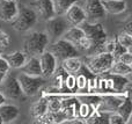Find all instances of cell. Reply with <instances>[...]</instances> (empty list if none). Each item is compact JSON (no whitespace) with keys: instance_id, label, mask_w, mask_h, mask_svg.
Listing matches in <instances>:
<instances>
[{"instance_id":"6da1fadb","label":"cell","mask_w":132,"mask_h":124,"mask_svg":"<svg viewBox=\"0 0 132 124\" xmlns=\"http://www.w3.org/2000/svg\"><path fill=\"white\" fill-rule=\"evenodd\" d=\"M80 27L85 31V35L87 36V38L90 41V49H89V52L87 53V56L102 52L104 43L108 39L107 32H105L103 26L98 22L85 21L80 24Z\"/></svg>"},{"instance_id":"7a4b0ae2","label":"cell","mask_w":132,"mask_h":124,"mask_svg":"<svg viewBox=\"0 0 132 124\" xmlns=\"http://www.w3.org/2000/svg\"><path fill=\"white\" fill-rule=\"evenodd\" d=\"M115 60L116 59L112 57L111 53L102 51L95 55L87 56L86 67L94 76H102L110 71Z\"/></svg>"},{"instance_id":"3957f363","label":"cell","mask_w":132,"mask_h":124,"mask_svg":"<svg viewBox=\"0 0 132 124\" xmlns=\"http://www.w3.org/2000/svg\"><path fill=\"white\" fill-rule=\"evenodd\" d=\"M49 43L50 37L45 31H32L30 35H28L24 42V52L30 57H38L42 52L46 50Z\"/></svg>"},{"instance_id":"277c9868","label":"cell","mask_w":132,"mask_h":124,"mask_svg":"<svg viewBox=\"0 0 132 124\" xmlns=\"http://www.w3.org/2000/svg\"><path fill=\"white\" fill-rule=\"evenodd\" d=\"M38 15L32 7L22 6L19 8L15 19L12 21V26L16 31H28L32 29L37 23Z\"/></svg>"},{"instance_id":"5b68a950","label":"cell","mask_w":132,"mask_h":124,"mask_svg":"<svg viewBox=\"0 0 132 124\" xmlns=\"http://www.w3.org/2000/svg\"><path fill=\"white\" fill-rule=\"evenodd\" d=\"M16 79L26 96L36 95L42 86L45 84V78H43L42 76H29L26 73H20L16 77Z\"/></svg>"},{"instance_id":"8992f818","label":"cell","mask_w":132,"mask_h":124,"mask_svg":"<svg viewBox=\"0 0 132 124\" xmlns=\"http://www.w3.org/2000/svg\"><path fill=\"white\" fill-rule=\"evenodd\" d=\"M71 27L68 21L64 15H55L53 18L46 21V34L50 38L58 39L63 36V34Z\"/></svg>"},{"instance_id":"52a82bcc","label":"cell","mask_w":132,"mask_h":124,"mask_svg":"<svg viewBox=\"0 0 132 124\" xmlns=\"http://www.w3.org/2000/svg\"><path fill=\"white\" fill-rule=\"evenodd\" d=\"M53 55L56 56L57 59H65L68 57H74V56H79L80 52L78 49L73 45L72 43L67 42L64 38H58L55 41V43L50 46V50Z\"/></svg>"},{"instance_id":"ba28073f","label":"cell","mask_w":132,"mask_h":124,"mask_svg":"<svg viewBox=\"0 0 132 124\" xmlns=\"http://www.w3.org/2000/svg\"><path fill=\"white\" fill-rule=\"evenodd\" d=\"M39 65H41V71H42V77L43 78H50L57 71V58L51 51L45 50L38 56Z\"/></svg>"},{"instance_id":"9c48e42d","label":"cell","mask_w":132,"mask_h":124,"mask_svg":"<svg viewBox=\"0 0 132 124\" xmlns=\"http://www.w3.org/2000/svg\"><path fill=\"white\" fill-rule=\"evenodd\" d=\"M1 85H2V93L5 94L6 97H9V99L13 100H24L27 97L23 94L16 77L6 76V78L2 81Z\"/></svg>"},{"instance_id":"30bf717a","label":"cell","mask_w":132,"mask_h":124,"mask_svg":"<svg viewBox=\"0 0 132 124\" xmlns=\"http://www.w3.org/2000/svg\"><path fill=\"white\" fill-rule=\"evenodd\" d=\"M82 8L86 13V20H88V22H97L101 19H104L107 14L102 7L101 0H85Z\"/></svg>"},{"instance_id":"8fae6325","label":"cell","mask_w":132,"mask_h":124,"mask_svg":"<svg viewBox=\"0 0 132 124\" xmlns=\"http://www.w3.org/2000/svg\"><path fill=\"white\" fill-rule=\"evenodd\" d=\"M108 89L114 90L115 93H123L130 92V80L124 76L109 73V76L105 78Z\"/></svg>"},{"instance_id":"7c38bea8","label":"cell","mask_w":132,"mask_h":124,"mask_svg":"<svg viewBox=\"0 0 132 124\" xmlns=\"http://www.w3.org/2000/svg\"><path fill=\"white\" fill-rule=\"evenodd\" d=\"M31 6L37 13V15H39L45 21L56 15L52 0H35L31 4Z\"/></svg>"},{"instance_id":"4fadbf2b","label":"cell","mask_w":132,"mask_h":124,"mask_svg":"<svg viewBox=\"0 0 132 124\" xmlns=\"http://www.w3.org/2000/svg\"><path fill=\"white\" fill-rule=\"evenodd\" d=\"M64 16L71 26H80L82 22L87 21L86 13H85L84 8H82L80 5H78L77 2L73 4L72 6L66 11Z\"/></svg>"},{"instance_id":"5bb4252c","label":"cell","mask_w":132,"mask_h":124,"mask_svg":"<svg viewBox=\"0 0 132 124\" xmlns=\"http://www.w3.org/2000/svg\"><path fill=\"white\" fill-rule=\"evenodd\" d=\"M19 7L15 1L0 0V21L12 22L18 14Z\"/></svg>"},{"instance_id":"9a60e30c","label":"cell","mask_w":132,"mask_h":124,"mask_svg":"<svg viewBox=\"0 0 132 124\" xmlns=\"http://www.w3.org/2000/svg\"><path fill=\"white\" fill-rule=\"evenodd\" d=\"M124 96H116V95H105L100 100L97 110L102 113H111L116 111L119 104L123 102Z\"/></svg>"},{"instance_id":"2e32d148","label":"cell","mask_w":132,"mask_h":124,"mask_svg":"<svg viewBox=\"0 0 132 124\" xmlns=\"http://www.w3.org/2000/svg\"><path fill=\"white\" fill-rule=\"evenodd\" d=\"M20 115V110L14 104H7L5 102L0 106V123L9 124L13 123Z\"/></svg>"},{"instance_id":"e0dca14e","label":"cell","mask_w":132,"mask_h":124,"mask_svg":"<svg viewBox=\"0 0 132 124\" xmlns=\"http://www.w3.org/2000/svg\"><path fill=\"white\" fill-rule=\"evenodd\" d=\"M101 4L105 13L112 14V15L124 13L128 8L126 0H101Z\"/></svg>"},{"instance_id":"ac0fdd59","label":"cell","mask_w":132,"mask_h":124,"mask_svg":"<svg viewBox=\"0 0 132 124\" xmlns=\"http://www.w3.org/2000/svg\"><path fill=\"white\" fill-rule=\"evenodd\" d=\"M4 57H5V59L8 62L11 69H21L28 59L27 53H26L24 51H20V50L14 51V52H11V53H7Z\"/></svg>"},{"instance_id":"d6986e66","label":"cell","mask_w":132,"mask_h":124,"mask_svg":"<svg viewBox=\"0 0 132 124\" xmlns=\"http://www.w3.org/2000/svg\"><path fill=\"white\" fill-rule=\"evenodd\" d=\"M85 36H86L85 31L82 30V28L80 27V26H71L64 34H63V36L60 37V38H64L67 42L72 43L74 46H77V44L79 43Z\"/></svg>"},{"instance_id":"ffe728a7","label":"cell","mask_w":132,"mask_h":124,"mask_svg":"<svg viewBox=\"0 0 132 124\" xmlns=\"http://www.w3.org/2000/svg\"><path fill=\"white\" fill-rule=\"evenodd\" d=\"M81 66H82V62L79 58V56L68 57L62 60V69L64 70L66 73H70V74L79 73Z\"/></svg>"},{"instance_id":"44dd1931","label":"cell","mask_w":132,"mask_h":124,"mask_svg":"<svg viewBox=\"0 0 132 124\" xmlns=\"http://www.w3.org/2000/svg\"><path fill=\"white\" fill-rule=\"evenodd\" d=\"M21 71H22V73L29 74V76H42L38 57L31 56L30 58H28L27 62L24 63V65L21 67Z\"/></svg>"},{"instance_id":"7402d4cb","label":"cell","mask_w":132,"mask_h":124,"mask_svg":"<svg viewBox=\"0 0 132 124\" xmlns=\"http://www.w3.org/2000/svg\"><path fill=\"white\" fill-rule=\"evenodd\" d=\"M46 111H48V97L45 95H43L38 101L32 104L31 109H30V113H31L32 117L35 120H37V118L42 117Z\"/></svg>"},{"instance_id":"603a6c76","label":"cell","mask_w":132,"mask_h":124,"mask_svg":"<svg viewBox=\"0 0 132 124\" xmlns=\"http://www.w3.org/2000/svg\"><path fill=\"white\" fill-rule=\"evenodd\" d=\"M117 113L123 117L124 122L129 123L132 116V106H131V100H130V93L126 94V97H124L123 102L119 104V107L117 108Z\"/></svg>"},{"instance_id":"cb8c5ba5","label":"cell","mask_w":132,"mask_h":124,"mask_svg":"<svg viewBox=\"0 0 132 124\" xmlns=\"http://www.w3.org/2000/svg\"><path fill=\"white\" fill-rule=\"evenodd\" d=\"M108 73L128 77L132 73V67L130 65H126V64H124V63L119 62V60H115V63L112 64L111 69H110V71L108 72Z\"/></svg>"},{"instance_id":"d4e9b609","label":"cell","mask_w":132,"mask_h":124,"mask_svg":"<svg viewBox=\"0 0 132 124\" xmlns=\"http://www.w3.org/2000/svg\"><path fill=\"white\" fill-rule=\"evenodd\" d=\"M56 15H64L68 8L79 0H52Z\"/></svg>"},{"instance_id":"484cf974","label":"cell","mask_w":132,"mask_h":124,"mask_svg":"<svg viewBox=\"0 0 132 124\" xmlns=\"http://www.w3.org/2000/svg\"><path fill=\"white\" fill-rule=\"evenodd\" d=\"M63 108V100L58 97H48V111L50 113H59Z\"/></svg>"},{"instance_id":"4316f807","label":"cell","mask_w":132,"mask_h":124,"mask_svg":"<svg viewBox=\"0 0 132 124\" xmlns=\"http://www.w3.org/2000/svg\"><path fill=\"white\" fill-rule=\"evenodd\" d=\"M116 41L118 42L122 46H124L128 51H131V45H132V36H131V34H129V32H126V31H124L123 30V31L118 35V37H117Z\"/></svg>"},{"instance_id":"83f0119b","label":"cell","mask_w":132,"mask_h":124,"mask_svg":"<svg viewBox=\"0 0 132 124\" xmlns=\"http://www.w3.org/2000/svg\"><path fill=\"white\" fill-rule=\"evenodd\" d=\"M90 104H88L87 102H84V103L80 104L79 109H78V114H79V117L82 118V120L86 121L87 118H88V116L90 115V113L93 111V109H92Z\"/></svg>"},{"instance_id":"f1b7e54d","label":"cell","mask_w":132,"mask_h":124,"mask_svg":"<svg viewBox=\"0 0 132 124\" xmlns=\"http://www.w3.org/2000/svg\"><path fill=\"white\" fill-rule=\"evenodd\" d=\"M108 123L110 124H125L123 117L119 115L117 111H111V113H108Z\"/></svg>"},{"instance_id":"f546056e","label":"cell","mask_w":132,"mask_h":124,"mask_svg":"<svg viewBox=\"0 0 132 124\" xmlns=\"http://www.w3.org/2000/svg\"><path fill=\"white\" fill-rule=\"evenodd\" d=\"M75 86H77L78 89L82 90L86 87H88V78H87L85 74L80 73L79 76L75 78Z\"/></svg>"},{"instance_id":"4dcf8cb0","label":"cell","mask_w":132,"mask_h":124,"mask_svg":"<svg viewBox=\"0 0 132 124\" xmlns=\"http://www.w3.org/2000/svg\"><path fill=\"white\" fill-rule=\"evenodd\" d=\"M11 43V37L6 31L0 29V49H5Z\"/></svg>"},{"instance_id":"1f68e13d","label":"cell","mask_w":132,"mask_h":124,"mask_svg":"<svg viewBox=\"0 0 132 124\" xmlns=\"http://www.w3.org/2000/svg\"><path fill=\"white\" fill-rule=\"evenodd\" d=\"M125 51H128L124 46H122L121 44L118 43V42H115V46H114V49H112V51H111V55H112V57L115 58V59H117V58L119 57V56L122 55V53H124Z\"/></svg>"},{"instance_id":"d6a6232c","label":"cell","mask_w":132,"mask_h":124,"mask_svg":"<svg viewBox=\"0 0 132 124\" xmlns=\"http://www.w3.org/2000/svg\"><path fill=\"white\" fill-rule=\"evenodd\" d=\"M64 84H65L66 87H67V89H70V90H73L74 88H77V86H75V77H74V74L67 73V77L65 78Z\"/></svg>"},{"instance_id":"836d02e7","label":"cell","mask_w":132,"mask_h":124,"mask_svg":"<svg viewBox=\"0 0 132 124\" xmlns=\"http://www.w3.org/2000/svg\"><path fill=\"white\" fill-rule=\"evenodd\" d=\"M116 60H119V62H122V63H124V64L130 65L131 66L132 65V53H131V51H125V52L122 53Z\"/></svg>"},{"instance_id":"e575fe53","label":"cell","mask_w":132,"mask_h":124,"mask_svg":"<svg viewBox=\"0 0 132 124\" xmlns=\"http://www.w3.org/2000/svg\"><path fill=\"white\" fill-rule=\"evenodd\" d=\"M9 70H11V66H9L8 62L5 59L4 56H1V57H0V72L7 74L9 72Z\"/></svg>"},{"instance_id":"d590c367","label":"cell","mask_w":132,"mask_h":124,"mask_svg":"<svg viewBox=\"0 0 132 124\" xmlns=\"http://www.w3.org/2000/svg\"><path fill=\"white\" fill-rule=\"evenodd\" d=\"M124 31H126V32H129V34H131L132 35V30H131V22H128V24L125 26V28H124Z\"/></svg>"},{"instance_id":"8d00e7d4","label":"cell","mask_w":132,"mask_h":124,"mask_svg":"<svg viewBox=\"0 0 132 124\" xmlns=\"http://www.w3.org/2000/svg\"><path fill=\"white\" fill-rule=\"evenodd\" d=\"M5 102H6V96H5V94L1 92V90H0V106H1V104H4Z\"/></svg>"},{"instance_id":"74e56055","label":"cell","mask_w":132,"mask_h":124,"mask_svg":"<svg viewBox=\"0 0 132 124\" xmlns=\"http://www.w3.org/2000/svg\"><path fill=\"white\" fill-rule=\"evenodd\" d=\"M7 74L6 73H2V72H0V85L2 84V81L5 80V78H6Z\"/></svg>"},{"instance_id":"f35d334b","label":"cell","mask_w":132,"mask_h":124,"mask_svg":"<svg viewBox=\"0 0 132 124\" xmlns=\"http://www.w3.org/2000/svg\"><path fill=\"white\" fill-rule=\"evenodd\" d=\"M2 56V51H1V49H0V57Z\"/></svg>"},{"instance_id":"ab89813d","label":"cell","mask_w":132,"mask_h":124,"mask_svg":"<svg viewBox=\"0 0 132 124\" xmlns=\"http://www.w3.org/2000/svg\"><path fill=\"white\" fill-rule=\"evenodd\" d=\"M7 1H15V2H16L18 0H7Z\"/></svg>"},{"instance_id":"60d3db41","label":"cell","mask_w":132,"mask_h":124,"mask_svg":"<svg viewBox=\"0 0 132 124\" xmlns=\"http://www.w3.org/2000/svg\"><path fill=\"white\" fill-rule=\"evenodd\" d=\"M0 124H1V123H0Z\"/></svg>"}]
</instances>
